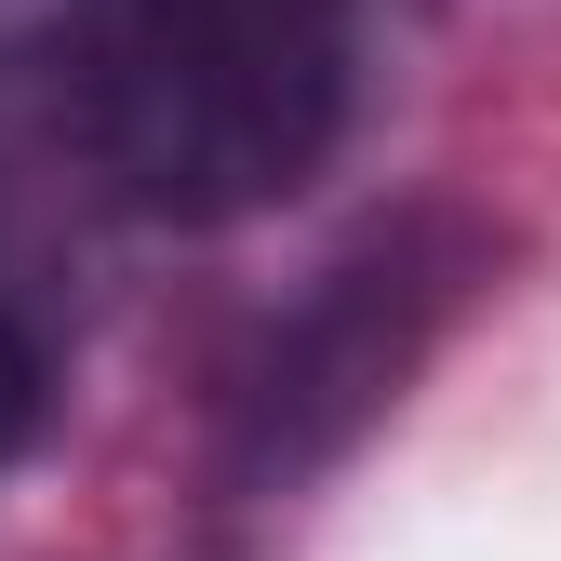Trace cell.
Returning <instances> with one entry per match:
<instances>
[{
    "label": "cell",
    "mask_w": 561,
    "mask_h": 561,
    "mask_svg": "<svg viewBox=\"0 0 561 561\" xmlns=\"http://www.w3.org/2000/svg\"><path fill=\"white\" fill-rule=\"evenodd\" d=\"M362 0H94L67 41L81 161L161 228H228L347 134Z\"/></svg>",
    "instance_id": "cell-1"
},
{
    "label": "cell",
    "mask_w": 561,
    "mask_h": 561,
    "mask_svg": "<svg viewBox=\"0 0 561 561\" xmlns=\"http://www.w3.org/2000/svg\"><path fill=\"white\" fill-rule=\"evenodd\" d=\"M41 414H54V375H41V334L0 308V468H14L27 442H41Z\"/></svg>",
    "instance_id": "cell-3"
},
{
    "label": "cell",
    "mask_w": 561,
    "mask_h": 561,
    "mask_svg": "<svg viewBox=\"0 0 561 561\" xmlns=\"http://www.w3.org/2000/svg\"><path fill=\"white\" fill-rule=\"evenodd\" d=\"M442 308H455V267H428L414 241L347 254V267L321 280V308L280 334L267 375H254V468H308V455H334V442L414 375V347H428Z\"/></svg>",
    "instance_id": "cell-2"
}]
</instances>
